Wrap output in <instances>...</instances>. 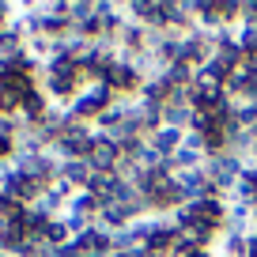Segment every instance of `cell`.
<instances>
[{
	"mask_svg": "<svg viewBox=\"0 0 257 257\" xmlns=\"http://www.w3.org/2000/svg\"><path fill=\"white\" fill-rule=\"evenodd\" d=\"M121 159H125V155H121V148L110 144L106 137H98L95 152L87 155V163L95 167V174H117V163H121Z\"/></svg>",
	"mask_w": 257,
	"mask_h": 257,
	"instance_id": "obj_1",
	"label": "cell"
},
{
	"mask_svg": "<svg viewBox=\"0 0 257 257\" xmlns=\"http://www.w3.org/2000/svg\"><path fill=\"white\" fill-rule=\"evenodd\" d=\"M182 140H185V133H182V128L159 125V128L152 133V137H148V148H155V152H159L163 159H170V155H174L178 148H182Z\"/></svg>",
	"mask_w": 257,
	"mask_h": 257,
	"instance_id": "obj_2",
	"label": "cell"
},
{
	"mask_svg": "<svg viewBox=\"0 0 257 257\" xmlns=\"http://www.w3.org/2000/svg\"><path fill=\"white\" fill-rule=\"evenodd\" d=\"M61 178L72 185V189H87L91 178H95V167H91L87 159H64L61 163Z\"/></svg>",
	"mask_w": 257,
	"mask_h": 257,
	"instance_id": "obj_3",
	"label": "cell"
},
{
	"mask_svg": "<svg viewBox=\"0 0 257 257\" xmlns=\"http://www.w3.org/2000/svg\"><path fill=\"white\" fill-rule=\"evenodd\" d=\"M87 19H95V0H72V4H68V23L80 27V23H87Z\"/></svg>",
	"mask_w": 257,
	"mask_h": 257,
	"instance_id": "obj_4",
	"label": "cell"
},
{
	"mask_svg": "<svg viewBox=\"0 0 257 257\" xmlns=\"http://www.w3.org/2000/svg\"><path fill=\"white\" fill-rule=\"evenodd\" d=\"M8 257H12V253H8Z\"/></svg>",
	"mask_w": 257,
	"mask_h": 257,
	"instance_id": "obj_5",
	"label": "cell"
}]
</instances>
